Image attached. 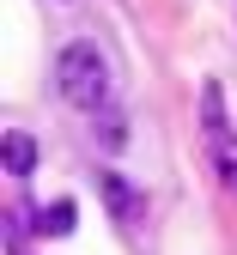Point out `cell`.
<instances>
[{
  "instance_id": "obj_1",
  "label": "cell",
  "mask_w": 237,
  "mask_h": 255,
  "mask_svg": "<svg viewBox=\"0 0 237 255\" xmlns=\"http://www.w3.org/2000/svg\"><path fill=\"white\" fill-rule=\"evenodd\" d=\"M55 85L73 110H104L110 104V67L97 55V43H67L55 61Z\"/></svg>"
},
{
  "instance_id": "obj_2",
  "label": "cell",
  "mask_w": 237,
  "mask_h": 255,
  "mask_svg": "<svg viewBox=\"0 0 237 255\" xmlns=\"http://www.w3.org/2000/svg\"><path fill=\"white\" fill-rule=\"evenodd\" d=\"M0 158H6V176H30V170H37V140L12 128V134H6V146H0Z\"/></svg>"
},
{
  "instance_id": "obj_3",
  "label": "cell",
  "mask_w": 237,
  "mask_h": 255,
  "mask_svg": "<svg viewBox=\"0 0 237 255\" xmlns=\"http://www.w3.org/2000/svg\"><path fill=\"white\" fill-rule=\"evenodd\" d=\"M97 188H104V201H110V213L122 219V225H128L134 213H140V195H134V188H128L116 170H104V176H97Z\"/></svg>"
},
{
  "instance_id": "obj_4",
  "label": "cell",
  "mask_w": 237,
  "mask_h": 255,
  "mask_svg": "<svg viewBox=\"0 0 237 255\" xmlns=\"http://www.w3.org/2000/svg\"><path fill=\"white\" fill-rule=\"evenodd\" d=\"M73 219H79L73 201H49V207H43V237H67V231H73Z\"/></svg>"
},
{
  "instance_id": "obj_5",
  "label": "cell",
  "mask_w": 237,
  "mask_h": 255,
  "mask_svg": "<svg viewBox=\"0 0 237 255\" xmlns=\"http://www.w3.org/2000/svg\"><path fill=\"white\" fill-rule=\"evenodd\" d=\"M97 146H104V152H122V146H128V122H122L116 110L97 116Z\"/></svg>"
},
{
  "instance_id": "obj_6",
  "label": "cell",
  "mask_w": 237,
  "mask_h": 255,
  "mask_svg": "<svg viewBox=\"0 0 237 255\" xmlns=\"http://www.w3.org/2000/svg\"><path fill=\"white\" fill-rule=\"evenodd\" d=\"M201 116H207V134H213V140H225V98H219V85L201 91Z\"/></svg>"
}]
</instances>
